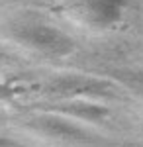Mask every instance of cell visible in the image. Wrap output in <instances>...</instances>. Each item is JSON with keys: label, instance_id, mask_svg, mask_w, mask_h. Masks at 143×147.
I'll return each mask as SVG.
<instances>
[{"label": "cell", "instance_id": "obj_7", "mask_svg": "<svg viewBox=\"0 0 143 147\" xmlns=\"http://www.w3.org/2000/svg\"><path fill=\"white\" fill-rule=\"evenodd\" d=\"M0 147H20V143H16V141L10 139V137L0 136Z\"/></svg>", "mask_w": 143, "mask_h": 147}, {"label": "cell", "instance_id": "obj_5", "mask_svg": "<svg viewBox=\"0 0 143 147\" xmlns=\"http://www.w3.org/2000/svg\"><path fill=\"white\" fill-rule=\"evenodd\" d=\"M51 110L59 116H67V118L71 116V118L84 120V122H102L108 116V108L84 100H71L65 104H55Z\"/></svg>", "mask_w": 143, "mask_h": 147}, {"label": "cell", "instance_id": "obj_6", "mask_svg": "<svg viewBox=\"0 0 143 147\" xmlns=\"http://www.w3.org/2000/svg\"><path fill=\"white\" fill-rule=\"evenodd\" d=\"M116 80L121 82L125 88L143 96V71H116Z\"/></svg>", "mask_w": 143, "mask_h": 147}, {"label": "cell", "instance_id": "obj_3", "mask_svg": "<svg viewBox=\"0 0 143 147\" xmlns=\"http://www.w3.org/2000/svg\"><path fill=\"white\" fill-rule=\"evenodd\" d=\"M47 92L55 96H67V98H102V96H112L114 86L110 80L96 79V77H86V75H63L49 82Z\"/></svg>", "mask_w": 143, "mask_h": 147}, {"label": "cell", "instance_id": "obj_2", "mask_svg": "<svg viewBox=\"0 0 143 147\" xmlns=\"http://www.w3.org/2000/svg\"><path fill=\"white\" fill-rule=\"evenodd\" d=\"M16 39H20L24 45L49 57H65L75 51V39L65 32L47 24L22 26L16 34Z\"/></svg>", "mask_w": 143, "mask_h": 147}, {"label": "cell", "instance_id": "obj_1", "mask_svg": "<svg viewBox=\"0 0 143 147\" xmlns=\"http://www.w3.org/2000/svg\"><path fill=\"white\" fill-rule=\"evenodd\" d=\"M125 0H65L67 14L92 30H110L121 20Z\"/></svg>", "mask_w": 143, "mask_h": 147}, {"label": "cell", "instance_id": "obj_4", "mask_svg": "<svg viewBox=\"0 0 143 147\" xmlns=\"http://www.w3.org/2000/svg\"><path fill=\"white\" fill-rule=\"evenodd\" d=\"M26 127H30L37 134H43L47 137H55V139H67V141L90 139V134L86 129L71 124L59 114H35L26 122Z\"/></svg>", "mask_w": 143, "mask_h": 147}]
</instances>
